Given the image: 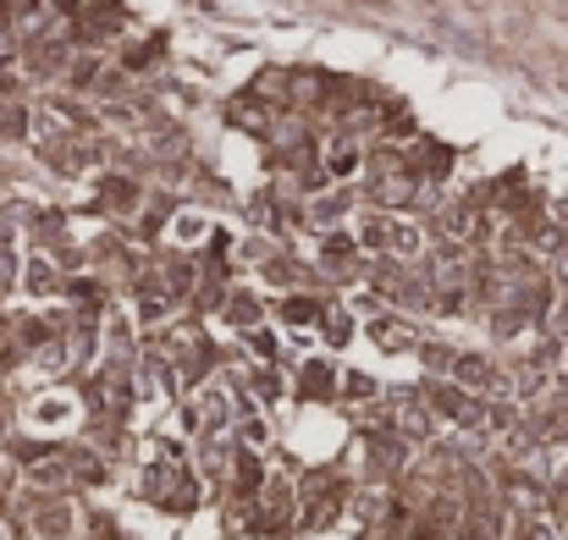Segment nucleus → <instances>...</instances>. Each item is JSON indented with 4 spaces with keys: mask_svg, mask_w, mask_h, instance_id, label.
Segmentation results:
<instances>
[{
    "mask_svg": "<svg viewBox=\"0 0 568 540\" xmlns=\"http://www.w3.org/2000/svg\"><path fill=\"white\" fill-rule=\"evenodd\" d=\"M354 210H359V187L354 182H332V187L304 198V226L310 232H337V226L354 221Z\"/></svg>",
    "mask_w": 568,
    "mask_h": 540,
    "instance_id": "f257e3e1",
    "label": "nucleus"
},
{
    "mask_svg": "<svg viewBox=\"0 0 568 540\" xmlns=\"http://www.w3.org/2000/svg\"><path fill=\"white\" fill-rule=\"evenodd\" d=\"M215 320H221V326H232V332L243 337V332L265 326V298L232 282V287H226V298H221V309H215Z\"/></svg>",
    "mask_w": 568,
    "mask_h": 540,
    "instance_id": "423d86ee",
    "label": "nucleus"
},
{
    "mask_svg": "<svg viewBox=\"0 0 568 540\" xmlns=\"http://www.w3.org/2000/svg\"><path fill=\"white\" fill-rule=\"evenodd\" d=\"M414 354H419V364H425V375H447L453 359H458L453 343H414Z\"/></svg>",
    "mask_w": 568,
    "mask_h": 540,
    "instance_id": "9b49d317",
    "label": "nucleus"
},
{
    "mask_svg": "<svg viewBox=\"0 0 568 540\" xmlns=\"http://www.w3.org/2000/svg\"><path fill=\"white\" fill-rule=\"evenodd\" d=\"M33 150V161L50 172V177H83L94 161H89V139H78V133H55V139H33L28 144Z\"/></svg>",
    "mask_w": 568,
    "mask_h": 540,
    "instance_id": "f03ea898",
    "label": "nucleus"
},
{
    "mask_svg": "<svg viewBox=\"0 0 568 540\" xmlns=\"http://www.w3.org/2000/svg\"><path fill=\"white\" fill-rule=\"evenodd\" d=\"M0 198H6V182H0Z\"/></svg>",
    "mask_w": 568,
    "mask_h": 540,
    "instance_id": "f8f14e48",
    "label": "nucleus"
},
{
    "mask_svg": "<svg viewBox=\"0 0 568 540\" xmlns=\"http://www.w3.org/2000/svg\"><path fill=\"white\" fill-rule=\"evenodd\" d=\"M293 397L298 403H337V369L326 359H304L293 375Z\"/></svg>",
    "mask_w": 568,
    "mask_h": 540,
    "instance_id": "0eeeda50",
    "label": "nucleus"
},
{
    "mask_svg": "<svg viewBox=\"0 0 568 540\" xmlns=\"http://www.w3.org/2000/svg\"><path fill=\"white\" fill-rule=\"evenodd\" d=\"M61 287H67V276H61V265L50 259V254H39V248H22V271H17V293H28V298H61Z\"/></svg>",
    "mask_w": 568,
    "mask_h": 540,
    "instance_id": "39448f33",
    "label": "nucleus"
},
{
    "mask_svg": "<svg viewBox=\"0 0 568 540\" xmlns=\"http://www.w3.org/2000/svg\"><path fill=\"white\" fill-rule=\"evenodd\" d=\"M271 116H276V111H271V105H260L254 94H237V100L226 105V122H232L237 133H254V139H265Z\"/></svg>",
    "mask_w": 568,
    "mask_h": 540,
    "instance_id": "6e6552de",
    "label": "nucleus"
},
{
    "mask_svg": "<svg viewBox=\"0 0 568 540\" xmlns=\"http://www.w3.org/2000/svg\"><path fill=\"white\" fill-rule=\"evenodd\" d=\"M365 337L376 343L381 354H414L419 326H414V315H403V309H376V315L365 320Z\"/></svg>",
    "mask_w": 568,
    "mask_h": 540,
    "instance_id": "20e7f679",
    "label": "nucleus"
},
{
    "mask_svg": "<svg viewBox=\"0 0 568 540\" xmlns=\"http://www.w3.org/2000/svg\"><path fill=\"white\" fill-rule=\"evenodd\" d=\"M321 337L332 343V348H348L354 343V332H359V320H354V309L348 304H321Z\"/></svg>",
    "mask_w": 568,
    "mask_h": 540,
    "instance_id": "9d476101",
    "label": "nucleus"
},
{
    "mask_svg": "<svg viewBox=\"0 0 568 540\" xmlns=\"http://www.w3.org/2000/svg\"><path fill=\"white\" fill-rule=\"evenodd\" d=\"M139 204H144V182L128 177V172H105L100 177V193H94V210L100 215H111V221H133L139 215Z\"/></svg>",
    "mask_w": 568,
    "mask_h": 540,
    "instance_id": "7ed1b4c3",
    "label": "nucleus"
},
{
    "mask_svg": "<svg viewBox=\"0 0 568 540\" xmlns=\"http://www.w3.org/2000/svg\"><path fill=\"white\" fill-rule=\"evenodd\" d=\"M321 304H332V298H315V293H282V298H276V320H282V326H315V320H321Z\"/></svg>",
    "mask_w": 568,
    "mask_h": 540,
    "instance_id": "1a4fd4ad",
    "label": "nucleus"
}]
</instances>
